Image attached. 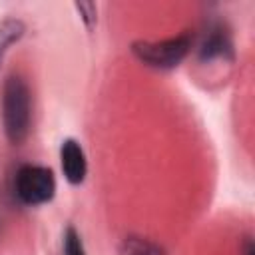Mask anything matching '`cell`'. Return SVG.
I'll return each mask as SVG.
<instances>
[{
    "mask_svg": "<svg viewBox=\"0 0 255 255\" xmlns=\"http://www.w3.org/2000/svg\"><path fill=\"white\" fill-rule=\"evenodd\" d=\"M76 8H78L80 12H84L82 20H84L88 26H92V22L96 20V6H94L92 2H86V4H76Z\"/></svg>",
    "mask_w": 255,
    "mask_h": 255,
    "instance_id": "9c48e42d",
    "label": "cell"
},
{
    "mask_svg": "<svg viewBox=\"0 0 255 255\" xmlns=\"http://www.w3.org/2000/svg\"><path fill=\"white\" fill-rule=\"evenodd\" d=\"M12 195L26 207L44 205L56 195L54 171L46 165L22 163L12 175Z\"/></svg>",
    "mask_w": 255,
    "mask_h": 255,
    "instance_id": "7a4b0ae2",
    "label": "cell"
},
{
    "mask_svg": "<svg viewBox=\"0 0 255 255\" xmlns=\"http://www.w3.org/2000/svg\"><path fill=\"white\" fill-rule=\"evenodd\" d=\"M245 255H253V245H251V241H247V251H245Z\"/></svg>",
    "mask_w": 255,
    "mask_h": 255,
    "instance_id": "30bf717a",
    "label": "cell"
},
{
    "mask_svg": "<svg viewBox=\"0 0 255 255\" xmlns=\"http://www.w3.org/2000/svg\"><path fill=\"white\" fill-rule=\"evenodd\" d=\"M2 126L12 145H22L32 126V94L20 74H10L2 86Z\"/></svg>",
    "mask_w": 255,
    "mask_h": 255,
    "instance_id": "6da1fadb",
    "label": "cell"
},
{
    "mask_svg": "<svg viewBox=\"0 0 255 255\" xmlns=\"http://www.w3.org/2000/svg\"><path fill=\"white\" fill-rule=\"evenodd\" d=\"M24 30H26V26L18 18H6L0 24V66H2L4 56L10 50V46L16 44L24 36Z\"/></svg>",
    "mask_w": 255,
    "mask_h": 255,
    "instance_id": "8992f818",
    "label": "cell"
},
{
    "mask_svg": "<svg viewBox=\"0 0 255 255\" xmlns=\"http://www.w3.org/2000/svg\"><path fill=\"white\" fill-rule=\"evenodd\" d=\"M62 245H64V255H86V249H84V243H82V235L72 225L66 227Z\"/></svg>",
    "mask_w": 255,
    "mask_h": 255,
    "instance_id": "ba28073f",
    "label": "cell"
},
{
    "mask_svg": "<svg viewBox=\"0 0 255 255\" xmlns=\"http://www.w3.org/2000/svg\"><path fill=\"white\" fill-rule=\"evenodd\" d=\"M191 44H193V38L189 34H179L159 42H147V40L133 42L131 52L147 68L173 70L185 60V56L191 50Z\"/></svg>",
    "mask_w": 255,
    "mask_h": 255,
    "instance_id": "3957f363",
    "label": "cell"
},
{
    "mask_svg": "<svg viewBox=\"0 0 255 255\" xmlns=\"http://www.w3.org/2000/svg\"><path fill=\"white\" fill-rule=\"evenodd\" d=\"M122 255H163V251L145 241V239H137V237H129L124 241V249H122Z\"/></svg>",
    "mask_w": 255,
    "mask_h": 255,
    "instance_id": "52a82bcc",
    "label": "cell"
},
{
    "mask_svg": "<svg viewBox=\"0 0 255 255\" xmlns=\"http://www.w3.org/2000/svg\"><path fill=\"white\" fill-rule=\"evenodd\" d=\"M60 163H62V171L68 183L72 185H80L86 179L88 173V161H86V153L82 149V145L72 139L66 137L60 145Z\"/></svg>",
    "mask_w": 255,
    "mask_h": 255,
    "instance_id": "277c9868",
    "label": "cell"
},
{
    "mask_svg": "<svg viewBox=\"0 0 255 255\" xmlns=\"http://www.w3.org/2000/svg\"><path fill=\"white\" fill-rule=\"evenodd\" d=\"M233 54V44H231V38L229 34L221 28V26H215L209 30V34L205 36L201 48H199V60L201 62H211V60H217V58H231Z\"/></svg>",
    "mask_w": 255,
    "mask_h": 255,
    "instance_id": "5b68a950",
    "label": "cell"
}]
</instances>
